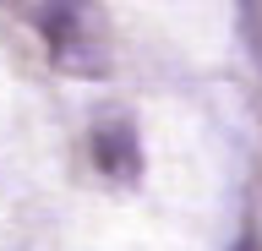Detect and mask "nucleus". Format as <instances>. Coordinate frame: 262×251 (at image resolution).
<instances>
[{
    "instance_id": "obj_1",
    "label": "nucleus",
    "mask_w": 262,
    "mask_h": 251,
    "mask_svg": "<svg viewBox=\"0 0 262 251\" xmlns=\"http://www.w3.org/2000/svg\"><path fill=\"white\" fill-rule=\"evenodd\" d=\"M49 50H55V66L77 71V77H98L104 71V38L93 33L88 6H71V0L49 6Z\"/></svg>"
},
{
    "instance_id": "obj_2",
    "label": "nucleus",
    "mask_w": 262,
    "mask_h": 251,
    "mask_svg": "<svg viewBox=\"0 0 262 251\" xmlns=\"http://www.w3.org/2000/svg\"><path fill=\"white\" fill-rule=\"evenodd\" d=\"M98 169H110V175H137V142H131L126 126H110V131H98Z\"/></svg>"
},
{
    "instance_id": "obj_3",
    "label": "nucleus",
    "mask_w": 262,
    "mask_h": 251,
    "mask_svg": "<svg viewBox=\"0 0 262 251\" xmlns=\"http://www.w3.org/2000/svg\"><path fill=\"white\" fill-rule=\"evenodd\" d=\"M241 38H246L251 66L262 71V0H241Z\"/></svg>"
},
{
    "instance_id": "obj_4",
    "label": "nucleus",
    "mask_w": 262,
    "mask_h": 251,
    "mask_svg": "<svg viewBox=\"0 0 262 251\" xmlns=\"http://www.w3.org/2000/svg\"><path fill=\"white\" fill-rule=\"evenodd\" d=\"M229 251H262V235H257V230H246V235H241V240H235Z\"/></svg>"
}]
</instances>
